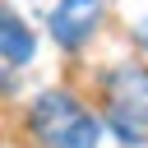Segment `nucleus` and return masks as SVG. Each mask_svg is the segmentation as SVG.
<instances>
[{
  "mask_svg": "<svg viewBox=\"0 0 148 148\" xmlns=\"http://www.w3.org/2000/svg\"><path fill=\"white\" fill-rule=\"evenodd\" d=\"M32 125L51 148H97V139H102L97 116L83 102H74L69 92H42L32 102Z\"/></svg>",
  "mask_w": 148,
  "mask_h": 148,
  "instance_id": "nucleus-1",
  "label": "nucleus"
},
{
  "mask_svg": "<svg viewBox=\"0 0 148 148\" xmlns=\"http://www.w3.org/2000/svg\"><path fill=\"white\" fill-rule=\"evenodd\" d=\"M106 102H111V120L116 134L125 143H143L148 134V74L139 65H120L106 79Z\"/></svg>",
  "mask_w": 148,
  "mask_h": 148,
  "instance_id": "nucleus-2",
  "label": "nucleus"
},
{
  "mask_svg": "<svg viewBox=\"0 0 148 148\" xmlns=\"http://www.w3.org/2000/svg\"><path fill=\"white\" fill-rule=\"evenodd\" d=\"M46 23H51V37L60 46H83L102 23V0H60Z\"/></svg>",
  "mask_w": 148,
  "mask_h": 148,
  "instance_id": "nucleus-3",
  "label": "nucleus"
},
{
  "mask_svg": "<svg viewBox=\"0 0 148 148\" xmlns=\"http://www.w3.org/2000/svg\"><path fill=\"white\" fill-rule=\"evenodd\" d=\"M32 51H37L32 28H28L14 9H0V56H5L9 65H28V60H32Z\"/></svg>",
  "mask_w": 148,
  "mask_h": 148,
  "instance_id": "nucleus-4",
  "label": "nucleus"
},
{
  "mask_svg": "<svg viewBox=\"0 0 148 148\" xmlns=\"http://www.w3.org/2000/svg\"><path fill=\"white\" fill-rule=\"evenodd\" d=\"M139 42H143V46H148V18H143V23H139Z\"/></svg>",
  "mask_w": 148,
  "mask_h": 148,
  "instance_id": "nucleus-5",
  "label": "nucleus"
},
{
  "mask_svg": "<svg viewBox=\"0 0 148 148\" xmlns=\"http://www.w3.org/2000/svg\"><path fill=\"white\" fill-rule=\"evenodd\" d=\"M9 88H14V83H9V79H0V92H9Z\"/></svg>",
  "mask_w": 148,
  "mask_h": 148,
  "instance_id": "nucleus-6",
  "label": "nucleus"
}]
</instances>
